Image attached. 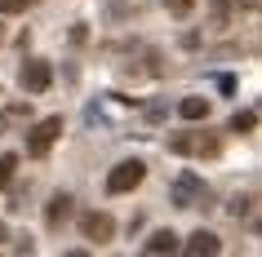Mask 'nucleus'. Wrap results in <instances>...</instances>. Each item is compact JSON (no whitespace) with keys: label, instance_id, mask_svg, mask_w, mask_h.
Returning <instances> with one entry per match:
<instances>
[{"label":"nucleus","instance_id":"nucleus-1","mask_svg":"<svg viewBox=\"0 0 262 257\" xmlns=\"http://www.w3.org/2000/svg\"><path fill=\"white\" fill-rule=\"evenodd\" d=\"M58 137H62V115H45V120H36L27 129V155H31V160L49 155V147H54Z\"/></svg>","mask_w":262,"mask_h":257},{"label":"nucleus","instance_id":"nucleus-2","mask_svg":"<svg viewBox=\"0 0 262 257\" xmlns=\"http://www.w3.org/2000/svg\"><path fill=\"white\" fill-rule=\"evenodd\" d=\"M169 195H173V204H178V208H200V204L209 200V186H205V177H195L191 169H187V173L173 177Z\"/></svg>","mask_w":262,"mask_h":257},{"label":"nucleus","instance_id":"nucleus-3","mask_svg":"<svg viewBox=\"0 0 262 257\" xmlns=\"http://www.w3.org/2000/svg\"><path fill=\"white\" fill-rule=\"evenodd\" d=\"M142 177H147V164L142 160H120L107 173V191L111 195H129L134 186H142Z\"/></svg>","mask_w":262,"mask_h":257},{"label":"nucleus","instance_id":"nucleus-4","mask_svg":"<svg viewBox=\"0 0 262 257\" xmlns=\"http://www.w3.org/2000/svg\"><path fill=\"white\" fill-rule=\"evenodd\" d=\"M18 84H23L27 94H45V89L54 84V67H49L45 58H27L23 71H18Z\"/></svg>","mask_w":262,"mask_h":257},{"label":"nucleus","instance_id":"nucleus-5","mask_svg":"<svg viewBox=\"0 0 262 257\" xmlns=\"http://www.w3.org/2000/svg\"><path fill=\"white\" fill-rule=\"evenodd\" d=\"M80 235L89 244H107L111 235H116V217H111V213H98V208H94V213H84L80 217Z\"/></svg>","mask_w":262,"mask_h":257},{"label":"nucleus","instance_id":"nucleus-6","mask_svg":"<svg viewBox=\"0 0 262 257\" xmlns=\"http://www.w3.org/2000/svg\"><path fill=\"white\" fill-rule=\"evenodd\" d=\"M178 248H182L187 257H218V253H222V240L213 235V230H205V226H200V230L191 235V240H187V244H178Z\"/></svg>","mask_w":262,"mask_h":257},{"label":"nucleus","instance_id":"nucleus-7","mask_svg":"<svg viewBox=\"0 0 262 257\" xmlns=\"http://www.w3.org/2000/svg\"><path fill=\"white\" fill-rule=\"evenodd\" d=\"M169 151H173V155H218V142H205V137L178 133V137H169Z\"/></svg>","mask_w":262,"mask_h":257},{"label":"nucleus","instance_id":"nucleus-8","mask_svg":"<svg viewBox=\"0 0 262 257\" xmlns=\"http://www.w3.org/2000/svg\"><path fill=\"white\" fill-rule=\"evenodd\" d=\"M71 208H76V200H71L67 191L49 195V204H45V226H49V230H58V226H62V222L71 217Z\"/></svg>","mask_w":262,"mask_h":257},{"label":"nucleus","instance_id":"nucleus-9","mask_svg":"<svg viewBox=\"0 0 262 257\" xmlns=\"http://www.w3.org/2000/svg\"><path fill=\"white\" fill-rule=\"evenodd\" d=\"M178 230H151L147 240H142V253H151V257H160V253H178Z\"/></svg>","mask_w":262,"mask_h":257},{"label":"nucleus","instance_id":"nucleus-10","mask_svg":"<svg viewBox=\"0 0 262 257\" xmlns=\"http://www.w3.org/2000/svg\"><path fill=\"white\" fill-rule=\"evenodd\" d=\"M209 111H213V107H209V98H182V102H178L182 120H209Z\"/></svg>","mask_w":262,"mask_h":257},{"label":"nucleus","instance_id":"nucleus-11","mask_svg":"<svg viewBox=\"0 0 262 257\" xmlns=\"http://www.w3.org/2000/svg\"><path fill=\"white\" fill-rule=\"evenodd\" d=\"M253 129H258V111L253 107H245V111L231 115V133H253Z\"/></svg>","mask_w":262,"mask_h":257},{"label":"nucleus","instance_id":"nucleus-12","mask_svg":"<svg viewBox=\"0 0 262 257\" xmlns=\"http://www.w3.org/2000/svg\"><path fill=\"white\" fill-rule=\"evenodd\" d=\"M253 204H258V200H253V195H235V200L227 204V213H231L235 222H240V217H253Z\"/></svg>","mask_w":262,"mask_h":257},{"label":"nucleus","instance_id":"nucleus-13","mask_svg":"<svg viewBox=\"0 0 262 257\" xmlns=\"http://www.w3.org/2000/svg\"><path fill=\"white\" fill-rule=\"evenodd\" d=\"M14 173H18V155H9V151H5V155H0V191L14 182Z\"/></svg>","mask_w":262,"mask_h":257},{"label":"nucleus","instance_id":"nucleus-14","mask_svg":"<svg viewBox=\"0 0 262 257\" xmlns=\"http://www.w3.org/2000/svg\"><path fill=\"white\" fill-rule=\"evenodd\" d=\"M165 5H169V14H173V18H187L195 9V0H165Z\"/></svg>","mask_w":262,"mask_h":257},{"label":"nucleus","instance_id":"nucleus-15","mask_svg":"<svg viewBox=\"0 0 262 257\" xmlns=\"http://www.w3.org/2000/svg\"><path fill=\"white\" fill-rule=\"evenodd\" d=\"M31 5H36V0H0V14H23Z\"/></svg>","mask_w":262,"mask_h":257},{"label":"nucleus","instance_id":"nucleus-16","mask_svg":"<svg viewBox=\"0 0 262 257\" xmlns=\"http://www.w3.org/2000/svg\"><path fill=\"white\" fill-rule=\"evenodd\" d=\"M5 240H9V226H5V222H0V244H5Z\"/></svg>","mask_w":262,"mask_h":257},{"label":"nucleus","instance_id":"nucleus-17","mask_svg":"<svg viewBox=\"0 0 262 257\" xmlns=\"http://www.w3.org/2000/svg\"><path fill=\"white\" fill-rule=\"evenodd\" d=\"M240 5H245V9H258V0H240Z\"/></svg>","mask_w":262,"mask_h":257},{"label":"nucleus","instance_id":"nucleus-18","mask_svg":"<svg viewBox=\"0 0 262 257\" xmlns=\"http://www.w3.org/2000/svg\"><path fill=\"white\" fill-rule=\"evenodd\" d=\"M0 36H5V31H0Z\"/></svg>","mask_w":262,"mask_h":257}]
</instances>
